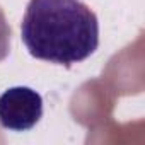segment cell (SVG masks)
I'll list each match as a JSON object with an SVG mask.
<instances>
[{
    "mask_svg": "<svg viewBox=\"0 0 145 145\" xmlns=\"http://www.w3.org/2000/svg\"><path fill=\"white\" fill-rule=\"evenodd\" d=\"M21 38L31 56L70 68L96 53L99 21L79 0H29Z\"/></svg>",
    "mask_w": 145,
    "mask_h": 145,
    "instance_id": "1",
    "label": "cell"
},
{
    "mask_svg": "<svg viewBox=\"0 0 145 145\" xmlns=\"http://www.w3.org/2000/svg\"><path fill=\"white\" fill-rule=\"evenodd\" d=\"M43 118V97L31 87L17 86L0 96V126L10 131H27Z\"/></svg>",
    "mask_w": 145,
    "mask_h": 145,
    "instance_id": "2",
    "label": "cell"
},
{
    "mask_svg": "<svg viewBox=\"0 0 145 145\" xmlns=\"http://www.w3.org/2000/svg\"><path fill=\"white\" fill-rule=\"evenodd\" d=\"M10 41H12V29L5 17L4 9L0 7V61H4L10 53Z\"/></svg>",
    "mask_w": 145,
    "mask_h": 145,
    "instance_id": "3",
    "label": "cell"
}]
</instances>
